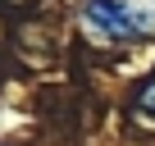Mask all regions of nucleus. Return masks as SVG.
Segmentation results:
<instances>
[{
    "instance_id": "nucleus-2",
    "label": "nucleus",
    "mask_w": 155,
    "mask_h": 146,
    "mask_svg": "<svg viewBox=\"0 0 155 146\" xmlns=\"http://www.w3.org/2000/svg\"><path fill=\"white\" fill-rule=\"evenodd\" d=\"M132 110H137L141 119H155V78H150V82H146V87L137 91V101H132Z\"/></svg>"
},
{
    "instance_id": "nucleus-1",
    "label": "nucleus",
    "mask_w": 155,
    "mask_h": 146,
    "mask_svg": "<svg viewBox=\"0 0 155 146\" xmlns=\"http://www.w3.org/2000/svg\"><path fill=\"white\" fill-rule=\"evenodd\" d=\"M82 18L96 32L114 37V41H146L150 37V18L141 9H132L128 0H87V5H82Z\"/></svg>"
}]
</instances>
